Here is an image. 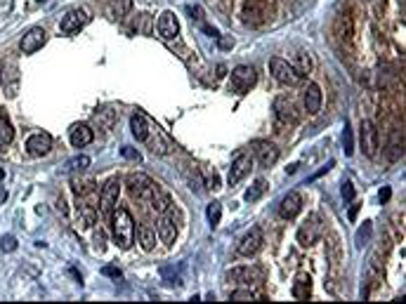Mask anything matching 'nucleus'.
I'll return each mask as SVG.
<instances>
[{"label": "nucleus", "instance_id": "obj_1", "mask_svg": "<svg viewBox=\"0 0 406 304\" xmlns=\"http://www.w3.org/2000/svg\"><path fill=\"white\" fill-rule=\"evenodd\" d=\"M111 226H114V238L121 250H128L135 241V222H132L128 208H114L111 210Z\"/></svg>", "mask_w": 406, "mask_h": 304}, {"label": "nucleus", "instance_id": "obj_2", "mask_svg": "<svg viewBox=\"0 0 406 304\" xmlns=\"http://www.w3.org/2000/svg\"><path fill=\"white\" fill-rule=\"evenodd\" d=\"M319 236H321V217L317 212H312V215H307L303 226L298 229V243L303 248H310L319 241Z\"/></svg>", "mask_w": 406, "mask_h": 304}, {"label": "nucleus", "instance_id": "obj_3", "mask_svg": "<svg viewBox=\"0 0 406 304\" xmlns=\"http://www.w3.org/2000/svg\"><path fill=\"white\" fill-rule=\"evenodd\" d=\"M274 118L279 125H296L300 121V113H298L296 101L290 97H276L274 99Z\"/></svg>", "mask_w": 406, "mask_h": 304}, {"label": "nucleus", "instance_id": "obj_4", "mask_svg": "<svg viewBox=\"0 0 406 304\" xmlns=\"http://www.w3.org/2000/svg\"><path fill=\"white\" fill-rule=\"evenodd\" d=\"M125 182H128V189H130V194L137 198V201H149L154 189H156L152 177H146L144 172H132V175H128Z\"/></svg>", "mask_w": 406, "mask_h": 304}, {"label": "nucleus", "instance_id": "obj_5", "mask_svg": "<svg viewBox=\"0 0 406 304\" xmlns=\"http://www.w3.org/2000/svg\"><path fill=\"white\" fill-rule=\"evenodd\" d=\"M255 83H257V71H255L253 66L241 64V66H236L234 71H232V90L239 92V95H246Z\"/></svg>", "mask_w": 406, "mask_h": 304}, {"label": "nucleus", "instance_id": "obj_6", "mask_svg": "<svg viewBox=\"0 0 406 304\" xmlns=\"http://www.w3.org/2000/svg\"><path fill=\"white\" fill-rule=\"evenodd\" d=\"M269 71H272V75H274L281 85H298V83L303 81V78L296 73V68L290 66L286 59H281V57L269 59Z\"/></svg>", "mask_w": 406, "mask_h": 304}, {"label": "nucleus", "instance_id": "obj_7", "mask_svg": "<svg viewBox=\"0 0 406 304\" xmlns=\"http://www.w3.org/2000/svg\"><path fill=\"white\" fill-rule=\"evenodd\" d=\"M241 17L246 26H260L267 17V0H243Z\"/></svg>", "mask_w": 406, "mask_h": 304}, {"label": "nucleus", "instance_id": "obj_8", "mask_svg": "<svg viewBox=\"0 0 406 304\" xmlns=\"http://www.w3.org/2000/svg\"><path fill=\"white\" fill-rule=\"evenodd\" d=\"M90 21V14L85 7H73V10H69V12L62 17V24H59V28H62V33L71 35V33H78L85 24Z\"/></svg>", "mask_w": 406, "mask_h": 304}, {"label": "nucleus", "instance_id": "obj_9", "mask_svg": "<svg viewBox=\"0 0 406 304\" xmlns=\"http://www.w3.org/2000/svg\"><path fill=\"white\" fill-rule=\"evenodd\" d=\"M359 139H361V151H364L368 158H376V154H378V130H376V123L368 121V118L361 121Z\"/></svg>", "mask_w": 406, "mask_h": 304}, {"label": "nucleus", "instance_id": "obj_10", "mask_svg": "<svg viewBox=\"0 0 406 304\" xmlns=\"http://www.w3.org/2000/svg\"><path fill=\"white\" fill-rule=\"evenodd\" d=\"M250 149H253L255 158H257V163H260L262 168H272L279 161V149L272 142H267V139H255L250 144Z\"/></svg>", "mask_w": 406, "mask_h": 304}, {"label": "nucleus", "instance_id": "obj_11", "mask_svg": "<svg viewBox=\"0 0 406 304\" xmlns=\"http://www.w3.org/2000/svg\"><path fill=\"white\" fill-rule=\"evenodd\" d=\"M227 278L236 285L250 288V285H257L262 281V271L255 269V267H236V269L227 271Z\"/></svg>", "mask_w": 406, "mask_h": 304}, {"label": "nucleus", "instance_id": "obj_12", "mask_svg": "<svg viewBox=\"0 0 406 304\" xmlns=\"http://www.w3.org/2000/svg\"><path fill=\"white\" fill-rule=\"evenodd\" d=\"M336 35H338V41L343 43V48H347L350 52L354 50V26H352L350 12L338 14V19H336Z\"/></svg>", "mask_w": 406, "mask_h": 304}, {"label": "nucleus", "instance_id": "obj_13", "mask_svg": "<svg viewBox=\"0 0 406 304\" xmlns=\"http://www.w3.org/2000/svg\"><path fill=\"white\" fill-rule=\"evenodd\" d=\"M146 144L152 146L154 154H159V156H168L172 149H175L172 139L165 135L159 125H156V128H152V125H149V137H146Z\"/></svg>", "mask_w": 406, "mask_h": 304}, {"label": "nucleus", "instance_id": "obj_14", "mask_svg": "<svg viewBox=\"0 0 406 304\" xmlns=\"http://www.w3.org/2000/svg\"><path fill=\"white\" fill-rule=\"evenodd\" d=\"M156 234H159V241L165 245H172V241L177 238V219L170 210L161 215L159 224H156Z\"/></svg>", "mask_w": 406, "mask_h": 304}, {"label": "nucleus", "instance_id": "obj_15", "mask_svg": "<svg viewBox=\"0 0 406 304\" xmlns=\"http://www.w3.org/2000/svg\"><path fill=\"white\" fill-rule=\"evenodd\" d=\"M45 41H48V33L43 31L41 26H33V28H28L26 33H24V38L19 41V48L24 54H33L38 52V50L45 45Z\"/></svg>", "mask_w": 406, "mask_h": 304}, {"label": "nucleus", "instance_id": "obj_16", "mask_svg": "<svg viewBox=\"0 0 406 304\" xmlns=\"http://www.w3.org/2000/svg\"><path fill=\"white\" fill-rule=\"evenodd\" d=\"M262 243H265V236H262V229L260 226H253V229L248 231L246 236L241 238V243H239V255L241 257H253L255 252L262 248Z\"/></svg>", "mask_w": 406, "mask_h": 304}, {"label": "nucleus", "instance_id": "obj_17", "mask_svg": "<svg viewBox=\"0 0 406 304\" xmlns=\"http://www.w3.org/2000/svg\"><path fill=\"white\" fill-rule=\"evenodd\" d=\"M118 194H121V182H118V179H109V182L102 186V194H99V208H102L104 215H111V210L116 208Z\"/></svg>", "mask_w": 406, "mask_h": 304}, {"label": "nucleus", "instance_id": "obj_18", "mask_svg": "<svg viewBox=\"0 0 406 304\" xmlns=\"http://www.w3.org/2000/svg\"><path fill=\"white\" fill-rule=\"evenodd\" d=\"M328 269H330V276H338L340 269H343V262H345V252H343V245H340V238L336 234L328 236Z\"/></svg>", "mask_w": 406, "mask_h": 304}, {"label": "nucleus", "instance_id": "obj_19", "mask_svg": "<svg viewBox=\"0 0 406 304\" xmlns=\"http://www.w3.org/2000/svg\"><path fill=\"white\" fill-rule=\"evenodd\" d=\"M250 168H253V158L248 154H239L234 158V163H232V168H229V175H227V182L229 186H234V184H239L243 179V177L250 172Z\"/></svg>", "mask_w": 406, "mask_h": 304}, {"label": "nucleus", "instance_id": "obj_20", "mask_svg": "<svg viewBox=\"0 0 406 304\" xmlns=\"http://www.w3.org/2000/svg\"><path fill=\"white\" fill-rule=\"evenodd\" d=\"M50 149H52V137L48 132H35V135H31L26 139V151L31 156H35V158L48 156Z\"/></svg>", "mask_w": 406, "mask_h": 304}, {"label": "nucleus", "instance_id": "obj_21", "mask_svg": "<svg viewBox=\"0 0 406 304\" xmlns=\"http://www.w3.org/2000/svg\"><path fill=\"white\" fill-rule=\"evenodd\" d=\"M300 210H303V198L298 191H290L288 196H283V201L279 203V215L283 219H296L300 215Z\"/></svg>", "mask_w": 406, "mask_h": 304}, {"label": "nucleus", "instance_id": "obj_22", "mask_svg": "<svg viewBox=\"0 0 406 304\" xmlns=\"http://www.w3.org/2000/svg\"><path fill=\"white\" fill-rule=\"evenodd\" d=\"M159 33L163 35L165 41H175L177 38V33H179V21H177V17L168 10V12H163L159 17Z\"/></svg>", "mask_w": 406, "mask_h": 304}, {"label": "nucleus", "instance_id": "obj_23", "mask_svg": "<svg viewBox=\"0 0 406 304\" xmlns=\"http://www.w3.org/2000/svg\"><path fill=\"white\" fill-rule=\"evenodd\" d=\"M305 111L310 116H317L321 111V88L317 83H310L305 90Z\"/></svg>", "mask_w": 406, "mask_h": 304}, {"label": "nucleus", "instance_id": "obj_24", "mask_svg": "<svg viewBox=\"0 0 406 304\" xmlns=\"http://www.w3.org/2000/svg\"><path fill=\"white\" fill-rule=\"evenodd\" d=\"M92 139H95V135H92L90 125H73V128H71V144H73L76 149L88 146Z\"/></svg>", "mask_w": 406, "mask_h": 304}, {"label": "nucleus", "instance_id": "obj_25", "mask_svg": "<svg viewBox=\"0 0 406 304\" xmlns=\"http://www.w3.org/2000/svg\"><path fill=\"white\" fill-rule=\"evenodd\" d=\"M130 130H132V135H135L137 142H146V137H149V121H146V116L132 113L130 116Z\"/></svg>", "mask_w": 406, "mask_h": 304}, {"label": "nucleus", "instance_id": "obj_26", "mask_svg": "<svg viewBox=\"0 0 406 304\" xmlns=\"http://www.w3.org/2000/svg\"><path fill=\"white\" fill-rule=\"evenodd\" d=\"M290 292H293V297L296 299H310L312 297V278L305 276V274H300V276L293 281Z\"/></svg>", "mask_w": 406, "mask_h": 304}, {"label": "nucleus", "instance_id": "obj_27", "mask_svg": "<svg viewBox=\"0 0 406 304\" xmlns=\"http://www.w3.org/2000/svg\"><path fill=\"white\" fill-rule=\"evenodd\" d=\"M404 156V132L394 130L392 132V139H390V146H387V161L390 163H397Z\"/></svg>", "mask_w": 406, "mask_h": 304}, {"label": "nucleus", "instance_id": "obj_28", "mask_svg": "<svg viewBox=\"0 0 406 304\" xmlns=\"http://www.w3.org/2000/svg\"><path fill=\"white\" fill-rule=\"evenodd\" d=\"M132 10V0H109L106 3V17L109 19H123Z\"/></svg>", "mask_w": 406, "mask_h": 304}, {"label": "nucleus", "instance_id": "obj_29", "mask_svg": "<svg viewBox=\"0 0 406 304\" xmlns=\"http://www.w3.org/2000/svg\"><path fill=\"white\" fill-rule=\"evenodd\" d=\"M152 205H154V210L159 212V215H163V212H168V210L172 208V201H170V196L165 194V191H161V186L156 184V189H154V194H152Z\"/></svg>", "mask_w": 406, "mask_h": 304}, {"label": "nucleus", "instance_id": "obj_30", "mask_svg": "<svg viewBox=\"0 0 406 304\" xmlns=\"http://www.w3.org/2000/svg\"><path fill=\"white\" fill-rule=\"evenodd\" d=\"M14 139V128L12 123H10V118L5 116V111H0V146H7V144H12Z\"/></svg>", "mask_w": 406, "mask_h": 304}, {"label": "nucleus", "instance_id": "obj_31", "mask_svg": "<svg viewBox=\"0 0 406 304\" xmlns=\"http://www.w3.org/2000/svg\"><path fill=\"white\" fill-rule=\"evenodd\" d=\"M139 236V243H142V248H144L146 252H152L154 248H156V231L152 229V226H146V224H142L137 231Z\"/></svg>", "mask_w": 406, "mask_h": 304}, {"label": "nucleus", "instance_id": "obj_32", "mask_svg": "<svg viewBox=\"0 0 406 304\" xmlns=\"http://www.w3.org/2000/svg\"><path fill=\"white\" fill-rule=\"evenodd\" d=\"M290 66L296 68V73L300 75V78H307V73L312 71V59H310V54H305V52L296 54V59H293V64H290Z\"/></svg>", "mask_w": 406, "mask_h": 304}, {"label": "nucleus", "instance_id": "obj_33", "mask_svg": "<svg viewBox=\"0 0 406 304\" xmlns=\"http://www.w3.org/2000/svg\"><path fill=\"white\" fill-rule=\"evenodd\" d=\"M265 191H267V182H265V179H257V182L246 191V196L243 198H246L248 203H255V201H260V198L265 196Z\"/></svg>", "mask_w": 406, "mask_h": 304}, {"label": "nucleus", "instance_id": "obj_34", "mask_svg": "<svg viewBox=\"0 0 406 304\" xmlns=\"http://www.w3.org/2000/svg\"><path fill=\"white\" fill-rule=\"evenodd\" d=\"M97 123H99V128L102 130H111L114 128V121H116V113L111 111V108H104V111H99V113L95 116Z\"/></svg>", "mask_w": 406, "mask_h": 304}, {"label": "nucleus", "instance_id": "obj_35", "mask_svg": "<svg viewBox=\"0 0 406 304\" xmlns=\"http://www.w3.org/2000/svg\"><path fill=\"white\" fill-rule=\"evenodd\" d=\"M206 217H208V222H210V226L215 229L222 219V205L220 203H210V205L206 208Z\"/></svg>", "mask_w": 406, "mask_h": 304}, {"label": "nucleus", "instance_id": "obj_36", "mask_svg": "<svg viewBox=\"0 0 406 304\" xmlns=\"http://www.w3.org/2000/svg\"><path fill=\"white\" fill-rule=\"evenodd\" d=\"M343 149H345V156L354 154V135H352L350 123H345V130H343Z\"/></svg>", "mask_w": 406, "mask_h": 304}, {"label": "nucleus", "instance_id": "obj_37", "mask_svg": "<svg viewBox=\"0 0 406 304\" xmlns=\"http://www.w3.org/2000/svg\"><path fill=\"white\" fill-rule=\"evenodd\" d=\"M88 165H90L88 156H76V158H71V161L66 163V170H71V172H83Z\"/></svg>", "mask_w": 406, "mask_h": 304}, {"label": "nucleus", "instance_id": "obj_38", "mask_svg": "<svg viewBox=\"0 0 406 304\" xmlns=\"http://www.w3.org/2000/svg\"><path fill=\"white\" fill-rule=\"evenodd\" d=\"M203 186L206 189H210V191H215V189H220V177H217V172H206V182H203Z\"/></svg>", "mask_w": 406, "mask_h": 304}, {"label": "nucleus", "instance_id": "obj_39", "mask_svg": "<svg viewBox=\"0 0 406 304\" xmlns=\"http://www.w3.org/2000/svg\"><path fill=\"white\" fill-rule=\"evenodd\" d=\"M232 299H236V302H243V299H257V295H255L250 288H243V290H234V292H232Z\"/></svg>", "mask_w": 406, "mask_h": 304}, {"label": "nucleus", "instance_id": "obj_40", "mask_svg": "<svg viewBox=\"0 0 406 304\" xmlns=\"http://www.w3.org/2000/svg\"><path fill=\"white\" fill-rule=\"evenodd\" d=\"M0 248H3V252H14V250H17V238H14V236H3V241H0Z\"/></svg>", "mask_w": 406, "mask_h": 304}, {"label": "nucleus", "instance_id": "obj_41", "mask_svg": "<svg viewBox=\"0 0 406 304\" xmlns=\"http://www.w3.org/2000/svg\"><path fill=\"white\" fill-rule=\"evenodd\" d=\"M368 236H371V222H364V226H361L359 234H357V243L364 245L366 241H368Z\"/></svg>", "mask_w": 406, "mask_h": 304}, {"label": "nucleus", "instance_id": "obj_42", "mask_svg": "<svg viewBox=\"0 0 406 304\" xmlns=\"http://www.w3.org/2000/svg\"><path fill=\"white\" fill-rule=\"evenodd\" d=\"M121 154H123V158H128V161H135V163L142 161V154H139V151H135L132 146H123V149H121Z\"/></svg>", "mask_w": 406, "mask_h": 304}, {"label": "nucleus", "instance_id": "obj_43", "mask_svg": "<svg viewBox=\"0 0 406 304\" xmlns=\"http://www.w3.org/2000/svg\"><path fill=\"white\" fill-rule=\"evenodd\" d=\"M343 198L347 203L354 201V184L352 182H343Z\"/></svg>", "mask_w": 406, "mask_h": 304}, {"label": "nucleus", "instance_id": "obj_44", "mask_svg": "<svg viewBox=\"0 0 406 304\" xmlns=\"http://www.w3.org/2000/svg\"><path fill=\"white\" fill-rule=\"evenodd\" d=\"M333 165H336V161H328V163H326V165H324V168H321V170H317V172H314V175L310 177V182H314V179H319V177H321V175H326V172H328V170L333 168Z\"/></svg>", "mask_w": 406, "mask_h": 304}, {"label": "nucleus", "instance_id": "obj_45", "mask_svg": "<svg viewBox=\"0 0 406 304\" xmlns=\"http://www.w3.org/2000/svg\"><path fill=\"white\" fill-rule=\"evenodd\" d=\"M102 274H106V276H114V278H121L123 274H121V269H116V267H104Z\"/></svg>", "mask_w": 406, "mask_h": 304}, {"label": "nucleus", "instance_id": "obj_46", "mask_svg": "<svg viewBox=\"0 0 406 304\" xmlns=\"http://www.w3.org/2000/svg\"><path fill=\"white\" fill-rule=\"evenodd\" d=\"M390 196H392V191H390V186H385V189H380L378 201L380 203H387V201H390Z\"/></svg>", "mask_w": 406, "mask_h": 304}, {"label": "nucleus", "instance_id": "obj_47", "mask_svg": "<svg viewBox=\"0 0 406 304\" xmlns=\"http://www.w3.org/2000/svg\"><path fill=\"white\" fill-rule=\"evenodd\" d=\"M232 45H234V41H232V38H220V48L222 50H229Z\"/></svg>", "mask_w": 406, "mask_h": 304}, {"label": "nucleus", "instance_id": "obj_48", "mask_svg": "<svg viewBox=\"0 0 406 304\" xmlns=\"http://www.w3.org/2000/svg\"><path fill=\"white\" fill-rule=\"evenodd\" d=\"M5 201H7V189L0 186V205H5Z\"/></svg>", "mask_w": 406, "mask_h": 304}, {"label": "nucleus", "instance_id": "obj_49", "mask_svg": "<svg viewBox=\"0 0 406 304\" xmlns=\"http://www.w3.org/2000/svg\"><path fill=\"white\" fill-rule=\"evenodd\" d=\"M357 212H359V205H352V208H350V219H352V222L357 219Z\"/></svg>", "mask_w": 406, "mask_h": 304}, {"label": "nucleus", "instance_id": "obj_50", "mask_svg": "<svg viewBox=\"0 0 406 304\" xmlns=\"http://www.w3.org/2000/svg\"><path fill=\"white\" fill-rule=\"evenodd\" d=\"M225 71H227V68H225V66H222V64H220V66H217V75H220V78H222V75H225Z\"/></svg>", "mask_w": 406, "mask_h": 304}, {"label": "nucleus", "instance_id": "obj_51", "mask_svg": "<svg viewBox=\"0 0 406 304\" xmlns=\"http://www.w3.org/2000/svg\"><path fill=\"white\" fill-rule=\"evenodd\" d=\"M41 3H45V0H41Z\"/></svg>", "mask_w": 406, "mask_h": 304}]
</instances>
